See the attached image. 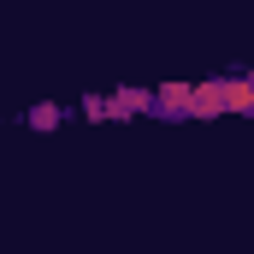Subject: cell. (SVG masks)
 <instances>
[{
	"instance_id": "6da1fadb",
	"label": "cell",
	"mask_w": 254,
	"mask_h": 254,
	"mask_svg": "<svg viewBox=\"0 0 254 254\" xmlns=\"http://www.w3.org/2000/svg\"><path fill=\"white\" fill-rule=\"evenodd\" d=\"M219 113H225V77L190 83V95H184V119H219Z\"/></svg>"
},
{
	"instance_id": "7a4b0ae2",
	"label": "cell",
	"mask_w": 254,
	"mask_h": 254,
	"mask_svg": "<svg viewBox=\"0 0 254 254\" xmlns=\"http://www.w3.org/2000/svg\"><path fill=\"white\" fill-rule=\"evenodd\" d=\"M107 119H136V113H154V89H119V95H101Z\"/></svg>"
},
{
	"instance_id": "3957f363",
	"label": "cell",
	"mask_w": 254,
	"mask_h": 254,
	"mask_svg": "<svg viewBox=\"0 0 254 254\" xmlns=\"http://www.w3.org/2000/svg\"><path fill=\"white\" fill-rule=\"evenodd\" d=\"M30 125H36V130H54V125H60V107H36Z\"/></svg>"
},
{
	"instance_id": "277c9868",
	"label": "cell",
	"mask_w": 254,
	"mask_h": 254,
	"mask_svg": "<svg viewBox=\"0 0 254 254\" xmlns=\"http://www.w3.org/2000/svg\"><path fill=\"white\" fill-rule=\"evenodd\" d=\"M249 83H254V71H249Z\"/></svg>"
}]
</instances>
